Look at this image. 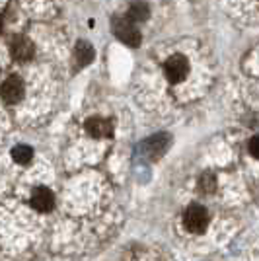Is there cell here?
I'll list each match as a JSON object with an SVG mask.
<instances>
[{
    "label": "cell",
    "mask_w": 259,
    "mask_h": 261,
    "mask_svg": "<svg viewBox=\"0 0 259 261\" xmlns=\"http://www.w3.org/2000/svg\"><path fill=\"white\" fill-rule=\"evenodd\" d=\"M0 94H2V99L6 103H16L23 96V82L18 76L6 78L2 88H0Z\"/></svg>",
    "instance_id": "277c9868"
},
{
    "label": "cell",
    "mask_w": 259,
    "mask_h": 261,
    "mask_svg": "<svg viewBox=\"0 0 259 261\" xmlns=\"http://www.w3.org/2000/svg\"><path fill=\"white\" fill-rule=\"evenodd\" d=\"M55 197L47 187H35L32 191V207L39 213H47L53 208Z\"/></svg>",
    "instance_id": "5b68a950"
},
{
    "label": "cell",
    "mask_w": 259,
    "mask_h": 261,
    "mask_svg": "<svg viewBox=\"0 0 259 261\" xmlns=\"http://www.w3.org/2000/svg\"><path fill=\"white\" fill-rule=\"evenodd\" d=\"M113 25V33L117 35L119 39L129 47H139L141 45V32L135 28V23L127 20V18H117L111 22Z\"/></svg>",
    "instance_id": "6da1fadb"
},
{
    "label": "cell",
    "mask_w": 259,
    "mask_h": 261,
    "mask_svg": "<svg viewBox=\"0 0 259 261\" xmlns=\"http://www.w3.org/2000/svg\"><path fill=\"white\" fill-rule=\"evenodd\" d=\"M92 59H94L92 45L86 43V41H78L76 43V63L80 66H86L88 63H92Z\"/></svg>",
    "instance_id": "30bf717a"
},
{
    "label": "cell",
    "mask_w": 259,
    "mask_h": 261,
    "mask_svg": "<svg viewBox=\"0 0 259 261\" xmlns=\"http://www.w3.org/2000/svg\"><path fill=\"white\" fill-rule=\"evenodd\" d=\"M86 130L94 137V139H103V137H111L113 125H111L108 119L92 117V119L86 121Z\"/></svg>",
    "instance_id": "ba28073f"
},
{
    "label": "cell",
    "mask_w": 259,
    "mask_h": 261,
    "mask_svg": "<svg viewBox=\"0 0 259 261\" xmlns=\"http://www.w3.org/2000/svg\"><path fill=\"white\" fill-rule=\"evenodd\" d=\"M148 14H150L148 6L139 0V2H133L129 6V10H127V20H131V22H144V20L148 18Z\"/></svg>",
    "instance_id": "9c48e42d"
},
{
    "label": "cell",
    "mask_w": 259,
    "mask_h": 261,
    "mask_svg": "<svg viewBox=\"0 0 259 261\" xmlns=\"http://www.w3.org/2000/svg\"><path fill=\"white\" fill-rule=\"evenodd\" d=\"M10 51H12V57L16 59V61H30L33 57V45L30 39H25V37H14L10 43Z\"/></svg>",
    "instance_id": "8992f818"
},
{
    "label": "cell",
    "mask_w": 259,
    "mask_h": 261,
    "mask_svg": "<svg viewBox=\"0 0 259 261\" xmlns=\"http://www.w3.org/2000/svg\"><path fill=\"white\" fill-rule=\"evenodd\" d=\"M170 146V137L168 135H154L148 141L144 142V150L150 158H158L162 156Z\"/></svg>",
    "instance_id": "52a82bcc"
},
{
    "label": "cell",
    "mask_w": 259,
    "mask_h": 261,
    "mask_svg": "<svg viewBox=\"0 0 259 261\" xmlns=\"http://www.w3.org/2000/svg\"><path fill=\"white\" fill-rule=\"evenodd\" d=\"M164 72H166V78L173 84L182 82L189 74V61L182 55H173V57L168 59V63L164 66Z\"/></svg>",
    "instance_id": "3957f363"
},
{
    "label": "cell",
    "mask_w": 259,
    "mask_h": 261,
    "mask_svg": "<svg viewBox=\"0 0 259 261\" xmlns=\"http://www.w3.org/2000/svg\"><path fill=\"white\" fill-rule=\"evenodd\" d=\"M249 152H251V156L259 158V135H257V137H253V139L249 141Z\"/></svg>",
    "instance_id": "4fadbf2b"
},
{
    "label": "cell",
    "mask_w": 259,
    "mask_h": 261,
    "mask_svg": "<svg viewBox=\"0 0 259 261\" xmlns=\"http://www.w3.org/2000/svg\"><path fill=\"white\" fill-rule=\"evenodd\" d=\"M184 224L189 232L201 234V232H205L206 224H209V213L201 205H191V207L185 211Z\"/></svg>",
    "instance_id": "7a4b0ae2"
},
{
    "label": "cell",
    "mask_w": 259,
    "mask_h": 261,
    "mask_svg": "<svg viewBox=\"0 0 259 261\" xmlns=\"http://www.w3.org/2000/svg\"><path fill=\"white\" fill-rule=\"evenodd\" d=\"M12 156H14V160L18 164H28L32 160L33 150L30 146H25V144H18V146L12 150Z\"/></svg>",
    "instance_id": "8fae6325"
},
{
    "label": "cell",
    "mask_w": 259,
    "mask_h": 261,
    "mask_svg": "<svg viewBox=\"0 0 259 261\" xmlns=\"http://www.w3.org/2000/svg\"><path fill=\"white\" fill-rule=\"evenodd\" d=\"M199 187H201V191L203 193H213L216 187V179L213 174H203L201 175V179H199Z\"/></svg>",
    "instance_id": "7c38bea8"
}]
</instances>
